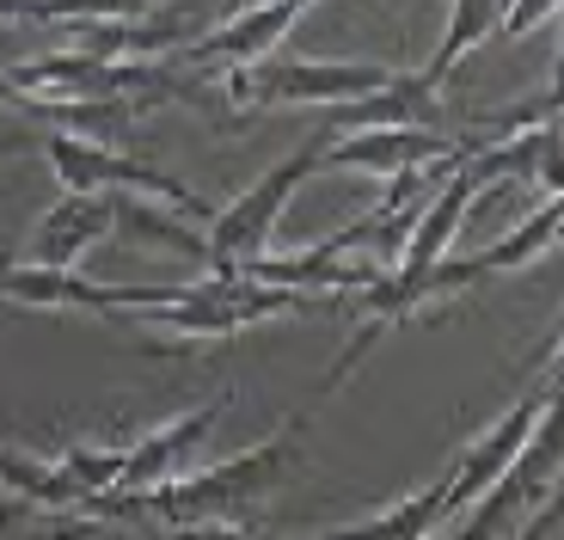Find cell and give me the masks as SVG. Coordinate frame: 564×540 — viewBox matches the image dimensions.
<instances>
[{
  "label": "cell",
  "mask_w": 564,
  "mask_h": 540,
  "mask_svg": "<svg viewBox=\"0 0 564 540\" xmlns=\"http://www.w3.org/2000/svg\"><path fill=\"white\" fill-rule=\"evenodd\" d=\"M301 430L307 418H289L282 430H270L264 442L240 449V455L215 461L203 473H178V479L154 485V492H111V498H93L86 510L105 516V522H123V516H154L166 528H191V522H234L252 504H264L301 461Z\"/></svg>",
  "instance_id": "1"
},
{
  "label": "cell",
  "mask_w": 564,
  "mask_h": 540,
  "mask_svg": "<svg viewBox=\"0 0 564 540\" xmlns=\"http://www.w3.org/2000/svg\"><path fill=\"white\" fill-rule=\"evenodd\" d=\"M117 234V209L111 197H93V191H62L43 222L31 228V240L19 246L25 264H56V270H74L93 246H105Z\"/></svg>",
  "instance_id": "10"
},
{
  "label": "cell",
  "mask_w": 564,
  "mask_h": 540,
  "mask_svg": "<svg viewBox=\"0 0 564 540\" xmlns=\"http://www.w3.org/2000/svg\"><path fill=\"white\" fill-rule=\"evenodd\" d=\"M43 154H50V172L62 179V191H93V197H117V191H123V197L166 203V209L197 215V222L215 215L184 179L160 172L154 160H135V154H123V148L86 142V136H74V129H50V136H43Z\"/></svg>",
  "instance_id": "5"
},
{
  "label": "cell",
  "mask_w": 564,
  "mask_h": 540,
  "mask_svg": "<svg viewBox=\"0 0 564 540\" xmlns=\"http://www.w3.org/2000/svg\"><path fill=\"white\" fill-rule=\"evenodd\" d=\"M540 412H546V387L522 393L491 430H479V436H473L460 455H454V467H448V504H454V510H473V504H479L485 492H491V485L503 479L509 467H516V455L528 449Z\"/></svg>",
  "instance_id": "7"
},
{
  "label": "cell",
  "mask_w": 564,
  "mask_h": 540,
  "mask_svg": "<svg viewBox=\"0 0 564 540\" xmlns=\"http://www.w3.org/2000/svg\"><path fill=\"white\" fill-rule=\"evenodd\" d=\"M0 504H7V485H0Z\"/></svg>",
  "instance_id": "18"
},
{
  "label": "cell",
  "mask_w": 564,
  "mask_h": 540,
  "mask_svg": "<svg viewBox=\"0 0 564 540\" xmlns=\"http://www.w3.org/2000/svg\"><path fill=\"white\" fill-rule=\"evenodd\" d=\"M37 13V0H0V19H31Z\"/></svg>",
  "instance_id": "15"
},
{
  "label": "cell",
  "mask_w": 564,
  "mask_h": 540,
  "mask_svg": "<svg viewBox=\"0 0 564 540\" xmlns=\"http://www.w3.org/2000/svg\"><path fill=\"white\" fill-rule=\"evenodd\" d=\"M552 387H564V326H558V356H552Z\"/></svg>",
  "instance_id": "16"
},
{
  "label": "cell",
  "mask_w": 564,
  "mask_h": 540,
  "mask_svg": "<svg viewBox=\"0 0 564 540\" xmlns=\"http://www.w3.org/2000/svg\"><path fill=\"white\" fill-rule=\"evenodd\" d=\"M154 0H37L31 19H141Z\"/></svg>",
  "instance_id": "13"
},
{
  "label": "cell",
  "mask_w": 564,
  "mask_h": 540,
  "mask_svg": "<svg viewBox=\"0 0 564 540\" xmlns=\"http://www.w3.org/2000/svg\"><path fill=\"white\" fill-rule=\"evenodd\" d=\"M448 516H454V504H448V467H442L430 485H417V492L393 498L387 510L362 516V522L319 528V534H289V540H430V534H442Z\"/></svg>",
  "instance_id": "11"
},
{
  "label": "cell",
  "mask_w": 564,
  "mask_h": 540,
  "mask_svg": "<svg viewBox=\"0 0 564 540\" xmlns=\"http://www.w3.org/2000/svg\"><path fill=\"white\" fill-rule=\"evenodd\" d=\"M227 406H234V393H215L197 412H178V418H166V424H154L148 436H135L129 455H123V485H117V492H154V485L178 479L184 461L197 455L203 442H209V430L227 418Z\"/></svg>",
  "instance_id": "9"
},
{
  "label": "cell",
  "mask_w": 564,
  "mask_h": 540,
  "mask_svg": "<svg viewBox=\"0 0 564 540\" xmlns=\"http://www.w3.org/2000/svg\"><path fill=\"white\" fill-rule=\"evenodd\" d=\"M393 86V68L381 62H313V56H264L246 68H227V99L246 111H332V105H356L368 93Z\"/></svg>",
  "instance_id": "4"
},
{
  "label": "cell",
  "mask_w": 564,
  "mask_h": 540,
  "mask_svg": "<svg viewBox=\"0 0 564 540\" xmlns=\"http://www.w3.org/2000/svg\"><path fill=\"white\" fill-rule=\"evenodd\" d=\"M466 148L454 136H436L423 123H399V129H350V136H332L325 148V172L344 166V172H375V179H399V172H417V166H460Z\"/></svg>",
  "instance_id": "6"
},
{
  "label": "cell",
  "mask_w": 564,
  "mask_h": 540,
  "mask_svg": "<svg viewBox=\"0 0 564 540\" xmlns=\"http://www.w3.org/2000/svg\"><path fill=\"white\" fill-rule=\"evenodd\" d=\"M564 0H509V13H503V31L509 37H522V31H534L540 19H552Z\"/></svg>",
  "instance_id": "14"
},
{
  "label": "cell",
  "mask_w": 564,
  "mask_h": 540,
  "mask_svg": "<svg viewBox=\"0 0 564 540\" xmlns=\"http://www.w3.org/2000/svg\"><path fill=\"white\" fill-rule=\"evenodd\" d=\"M503 13H509V0H448V25H442V43H436V56L423 62V74L442 86L460 68L466 50H479L491 31H503Z\"/></svg>",
  "instance_id": "12"
},
{
  "label": "cell",
  "mask_w": 564,
  "mask_h": 540,
  "mask_svg": "<svg viewBox=\"0 0 564 540\" xmlns=\"http://www.w3.org/2000/svg\"><path fill=\"white\" fill-rule=\"evenodd\" d=\"M246 7H264V0H227V13H246Z\"/></svg>",
  "instance_id": "17"
},
{
  "label": "cell",
  "mask_w": 564,
  "mask_h": 540,
  "mask_svg": "<svg viewBox=\"0 0 564 540\" xmlns=\"http://www.w3.org/2000/svg\"><path fill=\"white\" fill-rule=\"evenodd\" d=\"M558 129H564V111H558Z\"/></svg>",
  "instance_id": "19"
},
{
  "label": "cell",
  "mask_w": 564,
  "mask_h": 540,
  "mask_svg": "<svg viewBox=\"0 0 564 540\" xmlns=\"http://www.w3.org/2000/svg\"><path fill=\"white\" fill-rule=\"evenodd\" d=\"M307 307H319V301L234 270V277H197V283H178L172 301L129 307V313H111V320L141 326V332H166V338H191V344H221V338H234V332H246V326H264V320L307 313Z\"/></svg>",
  "instance_id": "2"
},
{
  "label": "cell",
  "mask_w": 564,
  "mask_h": 540,
  "mask_svg": "<svg viewBox=\"0 0 564 540\" xmlns=\"http://www.w3.org/2000/svg\"><path fill=\"white\" fill-rule=\"evenodd\" d=\"M0 320H7V307H0Z\"/></svg>",
  "instance_id": "20"
},
{
  "label": "cell",
  "mask_w": 564,
  "mask_h": 540,
  "mask_svg": "<svg viewBox=\"0 0 564 540\" xmlns=\"http://www.w3.org/2000/svg\"><path fill=\"white\" fill-rule=\"evenodd\" d=\"M313 0H264V7H246V13H227L215 31H197V37L178 50V62L191 68H246V62H264L289 31L307 19Z\"/></svg>",
  "instance_id": "8"
},
{
  "label": "cell",
  "mask_w": 564,
  "mask_h": 540,
  "mask_svg": "<svg viewBox=\"0 0 564 540\" xmlns=\"http://www.w3.org/2000/svg\"><path fill=\"white\" fill-rule=\"evenodd\" d=\"M325 148H332V136H313L301 154L276 160V166L258 179V185H246L234 203H221V209L203 222V240H209V277H234V270L258 264V258H270V240H276V222L282 209L295 203V191L307 185L313 172H325Z\"/></svg>",
  "instance_id": "3"
}]
</instances>
